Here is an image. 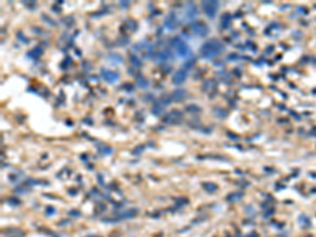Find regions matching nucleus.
Here are the masks:
<instances>
[{
	"label": "nucleus",
	"mask_w": 316,
	"mask_h": 237,
	"mask_svg": "<svg viewBox=\"0 0 316 237\" xmlns=\"http://www.w3.org/2000/svg\"><path fill=\"white\" fill-rule=\"evenodd\" d=\"M130 61H131V63H133L134 65H136V67H140V65H141V61L139 60L138 57H137V56H135V55L130 56Z\"/></svg>",
	"instance_id": "11"
},
{
	"label": "nucleus",
	"mask_w": 316,
	"mask_h": 237,
	"mask_svg": "<svg viewBox=\"0 0 316 237\" xmlns=\"http://www.w3.org/2000/svg\"><path fill=\"white\" fill-rule=\"evenodd\" d=\"M101 76L102 78L106 80V82L109 83H113V82H116L119 78V74L117 72H114V71H110V70H106V69H102L101 70Z\"/></svg>",
	"instance_id": "3"
},
{
	"label": "nucleus",
	"mask_w": 316,
	"mask_h": 237,
	"mask_svg": "<svg viewBox=\"0 0 316 237\" xmlns=\"http://www.w3.org/2000/svg\"><path fill=\"white\" fill-rule=\"evenodd\" d=\"M133 50H134L135 53H138L143 59L150 58L151 56L153 55V52H154L153 44L150 41L138 42L133 47Z\"/></svg>",
	"instance_id": "1"
},
{
	"label": "nucleus",
	"mask_w": 316,
	"mask_h": 237,
	"mask_svg": "<svg viewBox=\"0 0 316 237\" xmlns=\"http://www.w3.org/2000/svg\"><path fill=\"white\" fill-rule=\"evenodd\" d=\"M195 13H196V11H195V7H194L193 4H189L187 7V15L189 17H193L194 15H195Z\"/></svg>",
	"instance_id": "12"
},
{
	"label": "nucleus",
	"mask_w": 316,
	"mask_h": 237,
	"mask_svg": "<svg viewBox=\"0 0 316 237\" xmlns=\"http://www.w3.org/2000/svg\"><path fill=\"white\" fill-rule=\"evenodd\" d=\"M172 45L175 49L176 53L179 57L182 58H187L191 55V49L189 48L187 43L185 41H182L179 37H174L172 40Z\"/></svg>",
	"instance_id": "2"
},
{
	"label": "nucleus",
	"mask_w": 316,
	"mask_h": 237,
	"mask_svg": "<svg viewBox=\"0 0 316 237\" xmlns=\"http://www.w3.org/2000/svg\"><path fill=\"white\" fill-rule=\"evenodd\" d=\"M164 26L168 30H172L175 28L176 26V18L173 14H170L169 16H166V18L164 19Z\"/></svg>",
	"instance_id": "6"
},
{
	"label": "nucleus",
	"mask_w": 316,
	"mask_h": 237,
	"mask_svg": "<svg viewBox=\"0 0 316 237\" xmlns=\"http://www.w3.org/2000/svg\"><path fill=\"white\" fill-rule=\"evenodd\" d=\"M99 152L101 154H103V155H106H106H110L112 153V149L108 146H102L99 148Z\"/></svg>",
	"instance_id": "10"
},
{
	"label": "nucleus",
	"mask_w": 316,
	"mask_h": 237,
	"mask_svg": "<svg viewBox=\"0 0 316 237\" xmlns=\"http://www.w3.org/2000/svg\"><path fill=\"white\" fill-rule=\"evenodd\" d=\"M185 77H187V70L183 67H180L179 70H177L174 73L173 77H172V82L176 86H179L185 80Z\"/></svg>",
	"instance_id": "4"
},
{
	"label": "nucleus",
	"mask_w": 316,
	"mask_h": 237,
	"mask_svg": "<svg viewBox=\"0 0 316 237\" xmlns=\"http://www.w3.org/2000/svg\"><path fill=\"white\" fill-rule=\"evenodd\" d=\"M169 57H170V52H169L168 50H166V51H161L160 53H158V55H157L155 62H156V63L163 62V61L168 60Z\"/></svg>",
	"instance_id": "7"
},
{
	"label": "nucleus",
	"mask_w": 316,
	"mask_h": 237,
	"mask_svg": "<svg viewBox=\"0 0 316 237\" xmlns=\"http://www.w3.org/2000/svg\"><path fill=\"white\" fill-rule=\"evenodd\" d=\"M136 83L140 86L141 89H145L148 88V80L142 76H139L136 78Z\"/></svg>",
	"instance_id": "8"
},
{
	"label": "nucleus",
	"mask_w": 316,
	"mask_h": 237,
	"mask_svg": "<svg viewBox=\"0 0 316 237\" xmlns=\"http://www.w3.org/2000/svg\"><path fill=\"white\" fill-rule=\"evenodd\" d=\"M182 115L180 112H178L177 110H174L173 112H171V113H169L168 115L166 116V118H164V121L168 123H177L180 121V119H181Z\"/></svg>",
	"instance_id": "5"
},
{
	"label": "nucleus",
	"mask_w": 316,
	"mask_h": 237,
	"mask_svg": "<svg viewBox=\"0 0 316 237\" xmlns=\"http://www.w3.org/2000/svg\"><path fill=\"white\" fill-rule=\"evenodd\" d=\"M185 92L183 91V90H176V91L173 92V95H172V96H173V98L175 100H181L182 98L185 96Z\"/></svg>",
	"instance_id": "9"
}]
</instances>
